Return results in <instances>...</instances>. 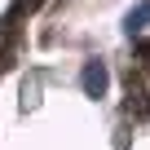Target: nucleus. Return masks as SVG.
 <instances>
[{"instance_id": "nucleus-1", "label": "nucleus", "mask_w": 150, "mask_h": 150, "mask_svg": "<svg viewBox=\"0 0 150 150\" xmlns=\"http://www.w3.org/2000/svg\"><path fill=\"white\" fill-rule=\"evenodd\" d=\"M80 84H84V93L88 97H102L106 88H110V75H106V62H84V75H80Z\"/></svg>"}]
</instances>
